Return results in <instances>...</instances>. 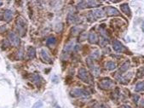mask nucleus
Segmentation results:
<instances>
[{
  "label": "nucleus",
  "instance_id": "f257e3e1",
  "mask_svg": "<svg viewBox=\"0 0 144 108\" xmlns=\"http://www.w3.org/2000/svg\"><path fill=\"white\" fill-rule=\"evenodd\" d=\"M16 30L21 37H24L26 32V21L22 17L17 18L16 21Z\"/></svg>",
  "mask_w": 144,
  "mask_h": 108
},
{
  "label": "nucleus",
  "instance_id": "f03ea898",
  "mask_svg": "<svg viewBox=\"0 0 144 108\" xmlns=\"http://www.w3.org/2000/svg\"><path fill=\"white\" fill-rule=\"evenodd\" d=\"M78 76L82 81L85 83H91V77H90L89 72H87V70L84 68H80L78 72Z\"/></svg>",
  "mask_w": 144,
  "mask_h": 108
},
{
  "label": "nucleus",
  "instance_id": "7ed1b4c3",
  "mask_svg": "<svg viewBox=\"0 0 144 108\" xmlns=\"http://www.w3.org/2000/svg\"><path fill=\"white\" fill-rule=\"evenodd\" d=\"M71 95L73 97H90V94L83 89H73L71 91Z\"/></svg>",
  "mask_w": 144,
  "mask_h": 108
},
{
  "label": "nucleus",
  "instance_id": "20e7f679",
  "mask_svg": "<svg viewBox=\"0 0 144 108\" xmlns=\"http://www.w3.org/2000/svg\"><path fill=\"white\" fill-rule=\"evenodd\" d=\"M99 87L102 89H110L114 87V84L111 79L105 78L99 83Z\"/></svg>",
  "mask_w": 144,
  "mask_h": 108
},
{
  "label": "nucleus",
  "instance_id": "39448f33",
  "mask_svg": "<svg viewBox=\"0 0 144 108\" xmlns=\"http://www.w3.org/2000/svg\"><path fill=\"white\" fill-rule=\"evenodd\" d=\"M8 37H9V41H10L12 45L17 47L21 44V40H20V38L18 37V36L16 35L15 32H9Z\"/></svg>",
  "mask_w": 144,
  "mask_h": 108
},
{
  "label": "nucleus",
  "instance_id": "423d86ee",
  "mask_svg": "<svg viewBox=\"0 0 144 108\" xmlns=\"http://www.w3.org/2000/svg\"><path fill=\"white\" fill-rule=\"evenodd\" d=\"M113 48L114 51L118 52V53H122V52L125 51V48L123 45L122 43H120L118 40H113Z\"/></svg>",
  "mask_w": 144,
  "mask_h": 108
},
{
  "label": "nucleus",
  "instance_id": "0eeeda50",
  "mask_svg": "<svg viewBox=\"0 0 144 108\" xmlns=\"http://www.w3.org/2000/svg\"><path fill=\"white\" fill-rule=\"evenodd\" d=\"M96 1H82L79 3L78 8L79 9H84V8H89V7H95L97 6Z\"/></svg>",
  "mask_w": 144,
  "mask_h": 108
},
{
  "label": "nucleus",
  "instance_id": "6e6552de",
  "mask_svg": "<svg viewBox=\"0 0 144 108\" xmlns=\"http://www.w3.org/2000/svg\"><path fill=\"white\" fill-rule=\"evenodd\" d=\"M104 16V12H103V10H100V9H98V10H93L92 12H91V14H90V15H89V17L90 18H92V20L94 19V21L95 20H96V19H98V18H102V17H103Z\"/></svg>",
  "mask_w": 144,
  "mask_h": 108
},
{
  "label": "nucleus",
  "instance_id": "1a4fd4ad",
  "mask_svg": "<svg viewBox=\"0 0 144 108\" xmlns=\"http://www.w3.org/2000/svg\"><path fill=\"white\" fill-rule=\"evenodd\" d=\"M106 10V13L108 15H119V12H118V10H117V9L113 8V7H107V8L105 9Z\"/></svg>",
  "mask_w": 144,
  "mask_h": 108
},
{
  "label": "nucleus",
  "instance_id": "9d476101",
  "mask_svg": "<svg viewBox=\"0 0 144 108\" xmlns=\"http://www.w3.org/2000/svg\"><path fill=\"white\" fill-rule=\"evenodd\" d=\"M13 19V12L11 11L10 10H5L4 14H3V20L5 21H10L11 20Z\"/></svg>",
  "mask_w": 144,
  "mask_h": 108
},
{
  "label": "nucleus",
  "instance_id": "9b49d317",
  "mask_svg": "<svg viewBox=\"0 0 144 108\" xmlns=\"http://www.w3.org/2000/svg\"><path fill=\"white\" fill-rule=\"evenodd\" d=\"M32 82H33L36 85L39 86L41 84V82H42L41 80H42V78H41V77L39 76L38 73H33L32 76Z\"/></svg>",
  "mask_w": 144,
  "mask_h": 108
},
{
  "label": "nucleus",
  "instance_id": "f8f14e48",
  "mask_svg": "<svg viewBox=\"0 0 144 108\" xmlns=\"http://www.w3.org/2000/svg\"><path fill=\"white\" fill-rule=\"evenodd\" d=\"M89 42L91 43V44H97V42H98V37H97L96 33H95V32H91V33H90Z\"/></svg>",
  "mask_w": 144,
  "mask_h": 108
},
{
  "label": "nucleus",
  "instance_id": "ddd939ff",
  "mask_svg": "<svg viewBox=\"0 0 144 108\" xmlns=\"http://www.w3.org/2000/svg\"><path fill=\"white\" fill-rule=\"evenodd\" d=\"M120 9H121L122 12L125 14L127 15H131V9H130L129 5L127 3H123V4L120 5Z\"/></svg>",
  "mask_w": 144,
  "mask_h": 108
},
{
  "label": "nucleus",
  "instance_id": "4468645a",
  "mask_svg": "<svg viewBox=\"0 0 144 108\" xmlns=\"http://www.w3.org/2000/svg\"><path fill=\"white\" fill-rule=\"evenodd\" d=\"M27 55L29 59H33L36 56V50L33 47H29L27 50Z\"/></svg>",
  "mask_w": 144,
  "mask_h": 108
},
{
  "label": "nucleus",
  "instance_id": "2eb2a0df",
  "mask_svg": "<svg viewBox=\"0 0 144 108\" xmlns=\"http://www.w3.org/2000/svg\"><path fill=\"white\" fill-rule=\"evenodd\" d=\"M41 57H42V59L44 60V61L50 62V55H48L47 51H45L44 49L41 50Z\"/></svg>",
  "mask_w": 144,
  "mask_h": 108
},
{
  "label": "nucleus",
  "instance_id": "dca6fc26",
  "mask_svg": "<svg viewBox=\"0 0 144 108\" xmlns=\"http://www.w3.org/2000/svg\"><path fill=\"white\" fill-rule=\"evenodd\" d=\"M56 44V39L55 37H49L46 40V44L48 46H54Z\"/></svg>",
  "mask_w": 144,
  "mask_h": 108
},
{
  "label": "nucleus",
  "instance_id": "f3484780",
  "mask_svg": "<svg viewBox=\"0 0 144 108\" xmlns=\"http://www.w3.org/2000/svg\"><path fill=\"white\" fill-rule=\"evenodd\" d=\"M135 90L136 92H142V91H144V81L143 82L138 83L136 85V88H135Z\"/></svg>",
  "mask_w": 144,
  "mask_h": 108
},
{
  "label": "nucleus",
  "instance_id": "a211bd4d",
  "mask_svg": "<svg viewBox=\"0 0 144 108\" xmlns=\"http://www.w3.org/2000/svg\"><path fill=\"white\" fill-rule=\"evenodd\" d=\"M106 68L110 70V71L114 70L115 68H116V64H115L113 61H107V63H106Z\"/></svg>",
  "mask_w": 144,
  "mask_h": 108
},
{
  "label": "nucleus",
  "instance_id": "6ab92c4d",
  "mask_svg": "<svg viewBox=\"0 0 144 108\" xmlns=\"http://www.w3.org/2000/svg\"><path fill=\"white\" fill-rule=\"evenodd\" d=\"M73 48V43H69V44H66L64 47V49H63V53L66 54V53H68V52L71 51V49Z\"/></svg>",
  "mask_w": 144,
  "mask_h": 108
},
{
  "label": "nucleus",
  "instance_id": "aec40b11",
  "mask_svg": "<svg viewBox=\"0 0 144 108\" xmlns=\"http://www.w3.org/2000/svg\"><path fill=\"white\" fill-rule=\"evenodd\" d=\"M91 71H92L93 74H94L95 76H97V75H99V73H100V69H99L98 66H94V65H93L92 66H91Z\"/></svg>",
  "mask_w": 144,
  "mask_h": 108
},
{
  "label": "nucleus",
  "instance_id": "412c9836",
  "mask_svg": "<svg viewBox=\"0 0 144 108\" xmlns=\"http://www.w3.org/2000/svg\"><path fill=\"white\" fill-rule=\"evenodd\" d=\"M129 66H130V62L129 61L125 62V64H123V66L120 67L119 72H126L127 69L129 68Z\"/></svg>",
  "mask_w": 144,
  "mask_h": 108
},
{
  "label": "nucleus",
  "instance_id": "4be33fe9",
  "mask_svg": "<svg viewBox=\"0 0 144 108\" xmlns=\"http://www.w3.org/2000/svg\"><path fill=\"white\" fill-rule=\"evenodd\" d=\"M43 105H44V104H43V101L39 100V101H37L33 106H32V108H41L43 107Z\"/></svg>",
  "mask_w": 144,
  "mask_h": 108
},
{
  "label": "nucleus",
  "instance_id": "5701e85b",
  "mask_svg": "<svg viewBox=\"0 0 144 108\" xmlns=\"http://www.w3.org/2000/svg\"><path fill=\"white\" fill-rule=\"evenodd\" d=\"M93 108H109L107 107V105H105V104H102V103H98L96 104V105H95Z\"/></svg>",
  "mask_w": 144,
  "mask_h": 108
},
{
  "label": "nucleus",
  "instance_id": "b1692460",
  "mask_svg": "<svg viewBox=\"0 0 144 108\" xmlns=\"http://www.w3.org/2000/svg\"><path fill=\"white\" fill-rule=\"evenodd\" d=\"M133 100H134L135 103L136 104L138 102V100H139V96L136 95H134V96H133Z\"/></svg>",
  "mask_w": 144,
  "mask_h": 108
},
{
  "label": "nucleus",
  "instance_id": "393cba45",
  "mask_svg": "<svg viewBox=\"0 0 144 108\" xmlns=\"http://www.w3.org/2000/svg\"><path fill=\"white\" fill-rule=\"evenodd\" d=\"M142 30H143V32H144V21L143 22V24H142Z\"/></svg>",
  "mask_w": 144,
  "mask_h": 108
},
{
  "label": "nucleus",
  "instance_id": "a878e982",
  "mask_svg": "<svg viewBox=\"0 0 144 108\" xmlns=\"http://www.w3.org/2000/svg\"><path fill=\"white\" fill-rule=\"evenodd\" d=\"M121 108H131V107H130L129 106H122Z\"/></svg>",
  "mask_w": 144,
  "mask_h": 108
},
{
  "label": "nucleus",
  "instance_id": "bb28decb",
  "mask_svg": "<svg viewBox=\"0 0 144 108\" xmlns=\"http://www.w3.org/2000/svg\"><path fill=\"white\" fill-rule=\"evenodd\" d=\"M2 5H3V2H2V1H0V7H1Z\"/></svg>",
  "mask_w": 144,
  "mask_h": 108
}]
</instances>
